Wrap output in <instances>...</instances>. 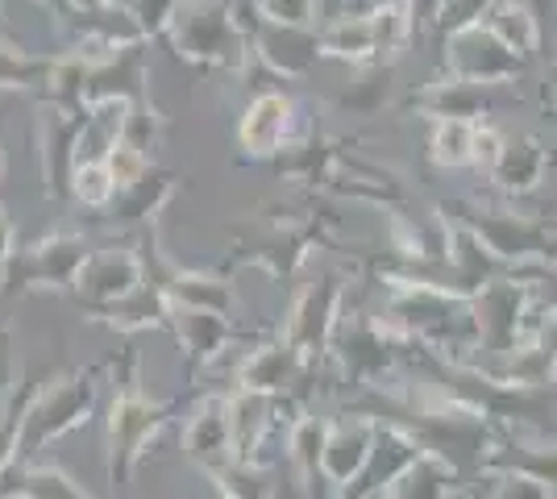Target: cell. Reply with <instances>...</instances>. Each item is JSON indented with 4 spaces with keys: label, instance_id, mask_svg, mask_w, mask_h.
<instances>
[{
    "label": "cell",
    "instance_id": "8d00e7d4",
    "mask_svg": "<svg viewBox=\"0 0 557 499\" xmlns=\"http://www.w3.org/2000/svg\"><path fill=\"white\" fill-rule=\"evenodd\" d=\"M495 483V491L487 499H554V491L545 487V483H536L529 475H511V471H499V475H491Z\"/></svg>",
    "mask_w": 557,
    "mask_h": 499
},
{
    "label": "cell",
    "instance_id": "cb8c5ba5",
    "mask_svg": "<svg viewBox=\"0 0 557 499\" xmlns=\"http://www.w3.org/2000/svg\"><path fill=\"white\" fill-rule=\"evenodd\" d=\"M321 59H337V63H349L358 72H374L379 67V38H374L371 13L346 9L342 17L321 25Z\"/></svg>",
    "mask_w": 557,
    "mask_h": 499
},
{
    "label": "cell",
    "instance_id": "d590c367",
    "mask_svg": "<svg viewBox=\"0 0 557 499\" xmlns=\"http://www.w3.org/2000/svg\"><path fill=\"white\" fill-rule=\"evenodd\" d=\"M262 22H275V25H304L312 29L317 17H321V0H250Z\"/></svg>",
    "mask_w": 557,
    "mask_h": 499
},
{
    "label": "cell",
    "instance_id": "d6986e66",
    "mask_svg": "<svg viewBox=\"0 0 557 499\" xmlns=\"http://www.w3.org/2000/svg\"><path fill=\"white\" fill-rule=\"evenodd\" d=\"M308 366L312 362L292 341H283V337L258 341L255 350L242 358V366H237V391L262 396V400H287Z\"/></svg>",
    "mask_w": 557,
    "mask_h": 499
},
{
    "label": "cell",
    "instance_id": "e0dca14e",
    "mask_svg": "<svg viewBox=\"0 0 557 499\" xmlns=\"http://www.w3.org/2000/svg\"><path fill=\"white\" fill-rule=\"evenodd\" d=\"M184 458L200 466L205 475H216L221 466L237 462V433H233V391H212L191 408L184 425Z\"/></svg>",
    "mask_w": 557,
    "mask_h": 499
},
{
    "label": "cell",
    "instance_id": "2e32d148",
    "mask_svg": "<svg viewBox=\"0 0 557 499\" xmlns=\"http://www.w3.org/2000/svg\"><path fill=\"white\" fill-rule=\"evenodd\" d=\"M246 22V17H242ZM250 47H255V59L278 79H292V84H304L312 67L321 63V29H304V25H275L262 22L255 9H250Z\"/></svg>",
    "mask_w": 557,
    "mask_h": 499
},
{
    "label": "cell",
    "instance_id": "277c9868",
    "mask_svg": "<svg viewBox=\"0 0 557 499\" xmlns=\"http://www.w3.org/2000/svg\"><path fill=\"white\" fill-rule=\"evenodd\" d=\"M96 404H100V366H63L47 375L34 387L25 408L17 466L38 462V453L47 446L88 425L96 416Z\"/></svg>",
    "mask_w": 557,
    "mask_h": 499
},
{
    "label": "cell",
    "instance_id": "83f0119b",
    "mask_svg": "<svg viewBox=\"0 0 557 499\" xmlns=\"http://www.w3.org/2000/svg\"><path fill=\"white\" fill-rule=\"evenodd\" d=\"M458 478H462V471L449 466L445 458H437V453H420L417 462H412V466L383 491V499H449L454 496V487H458Z\"/></svg>",
    "mask_w": 557,
    "mask_h": 499
},
{
    "label": "cell",
    "instance_id": "603a6c76",
    "mask_svg": "<svg viewBox=\"0 0 557 499\" xmlns=\"http://www.w3.org/2000/svg\"><path fill=\"white\" fill-rule=\"evenodd\" d=\"M54 17H59V29L71 38V47L84 50H125L146 42L141 29L134 25V17L113 4V9H96V13H84V9H71V4H54Z\"/></svg>",
    "mask_w": 557,
    "mask_h": 499
},
{
    "label": "cell",
    "instance_id": "4dcf8cb0",
    "mask_svg": "<svg viewBox=\"0 0 557 499\" xmlns=\"http://www.w3.org/2000/svg\"><path fill=\"white\" fill-rule=\"evenodd\" d=\"M71 200L84 204V209H92V213H109V209H113L116 179H113L109 159H104V150L88 154V146H84L79 163H75V171H71Z\"/></svg>",
    "mask_w": 557,
    "mask_h": 499
},
{
    "label": "cell",
    "instance_id": "30bf717a",
    "mask_svg": "<svg viewBox=\"0 0 557 499\" xmlns=\"http://www.w3.org/2000/svg\"><path fill=\"white\" fill-rule=\"evenodd\" d=\"M92 125V113L63 109V104H38L34 146H38V163H42V191H47V200H67L71 196V171H75L84 146H88V129Z\"/></svg>",
    "mask_w": 557,
    "mask_h": 499
},
{
    "label": "cell",
    "instance_id": "9c48e42d",
    "mask_svg": "<svg viewBox=\"0 0 557 499\" xmlns=\"http://www.w3.org/2000/svg\"><path fill=\"white\" fill-rule=\"evenodd\" d=\"M412 346L408 337L371 312L342 316V329L333 337V358L342 362V379L354 387H383V375L399 362V350Z\"/></svg>",
    "mask_w": 557,
    "mask_h": 499
},
{
    "label": "cell",
    "instance_id": "f1b7e54d",
    "mask_svg": "<svg viewBox=\"0 0 557 499\" xmlns=\"http://www.w3.org/2000/svg\"><path fill=\"white\" fill-rule=\"evenodd\" d=\"M50 63H54L50 54H34L9 29H0V92L42 96L50 79Z\"/></svg>",
    "mask_w": 557,
    "mask_h": 499
},
{
    "label": "cell",
    "instance_id": "d4e9b609",
    "mask_svg": "<svg viewBox=\"0 0 557 499\" xmlns=\"http://www.w3.org/2000/svg\"><path fill=\"white\" fill-rule=\"evenodd\" d=\"M88 321L104 325V329H116V333L171 329V300H166L163 291L146 279L129 300H121V304H113V309L88 312Z\"/></svg>",
    "mask_w": 557,
    "mask_h": 499
},
{
    "label": "cell",
    "instance_id": "b9f144b4",
    "mask_svg": "<svg viewBox=\"0 0 557 499\" xmlns=\"http://www.w3.org/2000/svg\"><path fill=\"white\" fill-rule=\"evenodd\" d=\"M374 0H349V9H358V13H367Z\"/></svg>",
    "mask_w": 557,
    "mask_h": 499
},
{
    "label": "cell",
    "instance_id": "3957f363",
    "mask_svg": "<svg viewBox=\"0 0 557 499\" xmlns=\"http://www.w3.org/2000/svg\"><path fill=\"white\" fill-rule=\"evenodd\" d=\"M166 42L175 59L200 75H237L250 67V29L233 0H184Z\"/></svg>",
    "mask_w": 557,
    "mask_h": 499
},
{
    "label": "cell",
    "instance_id": "5b68a950",
    "mask_svg": "<svg viewBox=\"0 0 557 499\" xmlns=\"http://www.w3.org/2000/svg\"><path fill=\"white\" fill-rule=\"evenodd\" d=\"M437 209L454 216L462 229H470L499 266H529V262L554 266L557 262V221L511 213L495 204H474V200H445Z\"/></svg>",
    "mask_w": 557,
    "mask_h": 499
},
{
    "label": "cell",
    "instance_id": "7c38bea8",
    "mask_svg": "<svg viewBox=\"0 0 557 499\" xmlns=\"http://www.w3.org/2000/svg\"><path fill=\"white\" fill-rule=\"evenodd\" d=\"M442 67L449 79H462V84H479V88H504L511 79L524 75V59L508 50L487 25H466L458 34L445 38Z\"/></svg>",
    "mask_w": 557,
    "mask_h": 499
},
{
    "label": "cell",
    "instance_id": "44dd1931",
    "mask_svg": "<svg viewBox=\"0 0 557 499\" xmlns=\"http://www.w3.org/2000/svg\"><path fill=\"white\" fill-rule=\"evenodd\" d=\"M549 166H554V154H549V146L541 142L536 134H504L499 154L487 166V179L495 184L499 196L524 200V196H533L541 188Z\"/></svg>",
    "mask_w": 557,
    "mask_h": 499
},
{
    "label": "cell",
    "instance_id": "52a82bcc",
    "mask_svg": "<svg viewBox=\"0 0 557 499\" xmlns=\"http://www.w3.org/2000/svg\"><path fill=\"white\" fill-rule=\"evenodd\" d=\"M96 254V246L79 229H54L42 234L29 246H17V259L9 271V291H54V296H71L75 279L84 275L88 259Z\"/></svg>",
    "mask_w": 557,
    "mask_h": 499
},
{
    "label": "cell",
    "instance_id": "ee69618b",
    "mask_svg": "<svg viewBox=\"0 0 557 499\" xmlns=\"http://www.w3.org/2000/svg\"><path fill=\"white\" fill-rule=\"evenodd\" d=\"M38 4H50V9H54V4H63V0H38Z\"/></svg>",
    "mask_w": 557,
    "mask_h": 499
},
{
    "label": "cell",
    "instance_id": "7bdbcfd3",
    "mask_svg": "<svg viewBox=\"0 0 557 499\" xmlns=\"http://www.w3.org/2000/svg\"><path fill=\"white\" fill-rule=\"evenodd\" d=\"M4 166L9 163H4V146H0V179H4Z\"/></svg>",
    "mask_w": 557,
    "mask_h": 499
},
{
    "label": "cell",
    "instance_id": "9a60e30c",
    "mask_svg": "<svg viewBox=\"0 0 557 499\" xmlns=\"http://www.w3.org/2000/svg\"><path fill=\"white\" fill-rule=\"evenodd\" d=\"M296 142V100L278 88L258 92L237 121V163H275Z\"/></svg>",
    "mask_w": 557,
    "mask_h": 499
},
{
    "label": "cell",
    "instance_id": "ab89813d",
    "mask_svg": "<svg viewBox=\"0 0 557 499\" xmlns=\"http://www.w3.org/2000/svg\"><path fill=\"white\" fill-rule=\"evenodd\" d=\"M63 4L84 9V13H96V9H113V4H121V0H63Z\"/></svg>",
    "mask_w": 557,
    "mask_h": 499
},
{
    "label": "cell",
    "instance_id": "7a4b0ae2",
    "mask_svg": "<svg viewBox=\"0 0 557 499\" xmlns=\"http://www.w3.org/2000/svg\"><path fill=\"white\" fill-rule=\"evenodd\" d=\"M116 366V391L109 400V416H104V475L113 487H125L134 471H138L141 453L159 441V433L171 425L175 404H159L150 400V391L141 387V358L138 350H125Z\"/></svg>",
    "mask_w": 557,
    "mask_h": 499
},
{
    "label": "cell",
    "instance_id": "8fae6325",
    "mask_svg": "<svg viewBox=\"0 0 557 499\" xmlns=\"http://www.w3.org/2000/svg\"><path fill=\"white\" fill-rule=\"evenodd\" d=\"M84 104H88V113H104V109H159L154 92H150L146 42L125 50H100L92 72H88Z\"/></svg>",
    "mask_w": 557,
    "mask_h": 499
},
{
    "label": "cell",
    "instance_id": "e575fe53",
    "mask_svg": "<svg viewBox=\"0 0 557 499\" xmlns=\"http://www.w3.org/2000/svg\"><path fill=\"white\" fill-rule=\"evenodd\" d=\"M180 4H184V0H121V9L134 17V25L141 29L146 42L171 34V22H175Z\"/></svg>",
    "mask_w": 557,
    "mask_h": 499
},
{
    "label": "cell",
    "instance_id": "8992f818",
    "mask_svg": "<svg viewBox=\"0 0 557 499\" xmlns=\"http://www.w3.org/2000/svg\"><path fill=\"white\" fill-rule=\"evenodd\" d=\"M536 279H516V275H495L474 291L470 312H474V329H479V350L508 362L520 354L533 337L536 325Z\"/></svg>",
    "mask_w": 557,
    "mask_h": 499
},
{
    "label": "cell",
    "instance_id": "f6af8a7d",
    "mask_svg": "<svg viewBox=\"0 0 557 499\" xmlns=\"http://www.w3.org/2000/svg\"><path fill=\"white\" fill-rule=\"evenodd\" d=\"M0 29H4V0H0Z\"/></svg>",
    "mask_w": 557,
    "mask_h": 499
},
{
    "label": "cell",
    "instance_id": "484cf974",
    "mask_svg": "<svg viewBox=\"0 0 557 499\" xmlns=\"http://www.w3.org/2000/svg\"><path fill=\"white\" fill-rule=\"evenodd\" d=\"M0 499H104V496L88 491L79 478H71L54 462H25V466H17L9 475Z\"/></svg>",
    "mask_w": 557,
    "mask_h": 499
},
{
    "label": "cell",
    "instance_id": "836d02e7",
    "mask_svg": "<svg viewBox=\"0 0 557 499\" xmlns=\"http://www.w3.org/2000/svg\"><path fill=\"white\" fill-rule=\"evenodd\" d=\"M209 478L221 499H275V491H278L275 483H271V475H267L258 462H246V458L221 466V471Z\"/></svg>",
    "mask_w": 557,
    "mask_h": 499
},
{
    "label": "cell",
    "instance_id": "5bb4252c",
    "mask_svg": "<svg viewBox=\"0 0 557 499\" xmlns=\"http://www.w3.org/2000/svg\"><path fill=\"white\" fill-rule=\"evenodd\" d=\"M374 446H379V416L374 412H346L329 421L325 453H321V478L333 491H354L371 471Z\"/></svg>",
    "mask_w": 557,
    "mask_h": 499
},
{
    "label": "cell",
    "instance_id": "7402d4cb",
    "mask_svg": "<svg viewBox=\"0 0 557 499\" xmlns=\"http://www.w3.org/2000/svg\"><path fill=\"white\" fill-rule=\"evenodd\" d=\"M171 337L180 341V354L187 362V375L209 371L216 358L230 350V341L237 337V325L225 312L209 309H171Z\"/></svg>",
    "mask_w": 557,
    "mask_h": 499
},
{
    "label": "cell",
    "instance_id": "4fadbf2b",
    "mask_svg": "<svg viewBox=\"0 0 557 499\" xmlns=\"http://www.w3.org/2000/svg\"><path fill=\"white\" fill-rule=\"evenodd\" d=\"M146 284V259H141L138 241H121V246H104L96 250L84 275L75 279V300L84 304V316L100 309H113L121 300H129L138 287Z\"/></svg>",
    "mask_w": 557,
    "mask_h": 499
},
{
    "label": "cell",
    "instance_id": "74e56055",
    "mask_svg": "<svg viewBox=\"0 0 557 499\" xmlns=\"http://www.w3.org/2000/svg\"><path fill=\"white\" fill-rule=\"evenodd\" d=\"M17 383H22V362L13 358V329L0 321V404L17 391Z\"/></svg>",
    "mask_w": 557,
    "mask_h": 499
},
{
    "label": "cell",
    "instance_id": "4316f807",
    "mask_svg": "<svg viewBox=\"0 0 557 499\" xmlns=\"http://www.w3.org/2000/svg\"><path fill=\"white\" fill-rule=\"evenodd\" d=\"M491 34L504 42L508 50H516L524 63L541 54V17L529 0H495L483 17Z\"/></svg>",
    "mask_w": 557,
    "mask_h": 499
},
{
    "label": "cell",
    "instance_id": "c3c4849f",
    "mask_svg": "<svg viewBox=\"0 0 557 499\" xmlns=\"http://www.w3.org/2000/svg\"><path fill=\"white\" fill-rule=\"evenodd\" d=\"M554 163H557V146H554Z\"/></svg>",
    "mask_w": 557,
    "mask_h": 499
},
{
    "label": "cell",
    "instance_id": "ffe728a7",
    "mask_svg": "<svg viewBox=\"0 0 557 499\" xmlns=\"http://www.w3.org/2000/svg\"><path fill=\"white\" fill-rule=\"evenodd\" d=\"M180 184H184V175H180V171L150 163L138 179H129L125 188H116L113 209H109L104 216L113 221L116 229H154V225H159V216H163V209L175 200Z\"/></svg>",
    "mask_w": 557,
    "mask_h": 499
},
{
    "label": "cell",
    "instance_id": "ba28073f",
    "mask_svg": "<svg viewBox=\"0 0 557 499\" xmlns=\"http://www.w3.org/2000/svg\"><path fill=\"white\" fill-rule=\"evenodd\" d=\"M342 316H346V279L337 271H325L296 291L292 309L278 325V337L292 341L308 362H317V358L333 354V337L342 329Z\"/></svg>",
    "mask_w": 557,
    "mask_h": 499
},
{
    "label": "cell",
    "instance_id": "bcb514c9",
    "mask_svg": "<svg viewBox=\"0 0 557 499\" xmlns=\"http://www.w3.org/2000/svg\"><path fill=\"white\" fill-rule=\"evenodd\" d=\"M536 4H557V0H536Z\"/></svg>",
    "mask_w": 557,
    "mask_h": 499
},
{
    "label": "cell",
    "instance_id": "ac0fdd59",
    "mask_svg": "<svg viewBox=\"0 0 557 499\" xmlns=\"http://www.w3.org/2000/svg\"><path fill=\"white\" fill-rule=\"evenodd\" d=\"M404 113H417L429 125H487L495 117V88H479V84H462V79H433L417 92H408Z\"/></svg>",
    "mask_w": 557,
    "mask_h": 499
},
{
    "label": "cell",
    "instance_id": "f35d334b",
    "mask_svg": "<svg viewBox=\"0 0 557 499\" xmlns=\"http://www.w3.org/2000/svg\"><path fill=\"white\" fill-rule=\"evenodd\" d=\"M13 259H17V225L9 209L0 204V296L9 291V271H13Z\"/></svg>",
    "mask_w": 557,
    "mask_h": 499
},
{
    "label": "cell",
    "instance_id": "6da1fadb",
    "mask_svg": "<svg viewBox=\"0 0 557 499\" xmlns=\"http://www.w3.org/2000/svg\"><path fill=\"white\" fill-rule=\"evenodd\" d=\"M329 221L312 200L300 204H262L255 221L237 234L230 254L221 262V271H237V266H258L271 279H292L300 271L312 250L329 246Z\"/></svg>",
    "mask_w": 557,
    "mask_h": 499
},
{
    "label": "cell",
    "instance_id": "d6a6232c",
    "mask_svg": "<svg viewBox=\"0 0 557 499\" xmlns=\"http://www.w3.org/2000/svg\"><path fill=\"white\" fill-rule=\"evenodd\" d=\"M34 387L38 383L22 379L17 383V391L0 404V491H4V483L9 475L17 471V450H22V421H25V408H29V396H34Z\"/></svg>",
    "mask_w": 557,
    "mask_h": 499
},
{
    "label": "cell",
    "instance_id": "f546056e",
    "mask_svg": "<svg viewBox=\"0 0 557 499\" xmlns=\"http://www.w3.org/2000/svg\"><path fill=\"white\" fill-rule=\"evenodd\" d=\"M325 433H329V421H325V416H312V412H300V416L292 421V433H287V458H292V478L300 483L308 496H312V483L321 478V453H325Z\"/></svg>",
    "mask_w": 557,
    "mask_h": 499
},
{
    "label": "cell",
    "instance_id": "7dc6e473",
    "mask_svg": "<svg viewBox=\"0 0 557 499\" xmlns=\"http://www.w3.org/2000/svg\"><path fill=\"white\" fill-rule=\"evenodd\" d=\"M367 499H383V491H379V496H367Z\"/></svg>",
    "mask_w": 557,
    "mask_h": 499
},
{
    "label": "cell",
    "instance_id": "60d3db41",
    "mask_svg": "<svg viewBox=\"0 0 557 499\" xmlns=\"http://www.w3.org/2000/svg\"><path fill=\"white\" fill-rule=\"evenodd\" d=\"M275 499H312V496L304 491V487L296 483V478H287V483H283V487L275 491Z\"/></svg>",
    "mask_w": 557,
    "mask_h": 499
},
{
    "label": "cell",
    "instance_id": "1f68e13d",
    "mask_svg": "<svg viewBox=\"0 0 557 499\" xmlns=\"http://www.w3.org/2000/svg\"><path fill=\"white\" fill-rule=\"evenodd\" d=\"M429 163L442 171H462V166H479V125H429Z\"/></svg>",
    "mask_w": 557,
    "mask_h": 499
}]
</instances>
